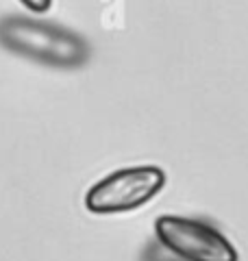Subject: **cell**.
Masks as SVG:
<instances>
[{
    "instance_id": "1",
    "label": "cell",
    "mask_w": 248,
    "mask_h": 261,
    "mask_svg": "<svg viewBox=\"0 0 248 261\" xmlns=\"http://www.w3.org/2000/svg\"><path fill=\"white\" fill-rule=\"evenodd\" d=\"M0 46L35 63L59 70L83 68L89 61V44L79 33L29 15L0 18Z\"/></svg>"
},
{
    "instance_id": "2",
    "label": "cell",
    "mask_w": 248,
    "mask_h": 261,
    "mask_svg": "<svg viewBox=\"0 0 248 261\" xmlns=\"http://www.w3.org/2000/svg\"><path fill=\"white\" fill-rule=\"evenodd\" d=\"M165 185V172L157 166L122 168L98 181L85 196L92 214H124L153 200Z\"/></svg>"
},
{
    "instance_id": "3",
    "label": "cell",
    "mask_w": 248,
    "mask_h": 261,
    "mask_svg": "<svg viewBox=\"0 0 248 261\" xmlns=\"http://www.w3.org/2000/svg\"><path fill=\"white\" fill-rule=\"evenodd\" d=\"M159 244L183 261H237V250L218 228L192 218L159 216L155 222Z\"/></svg>"
},
{
    "instance_id": "4",
    "label": "cell",
    "mask_w": 248,
    "mask_h": 261,
    "mask_svg": "<svg viewBox=\"0 0 248 261\" xmlns=\"http://www.w3.org/2000/svg\"><path fill=\"white\" fill-rule=\"evenodd\" d=\"M20 3L27 7V9H31L33 13H44V11L51 9L53 0H20Z\"/></svg>"
}]
</instances>
